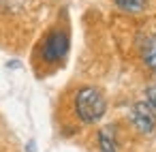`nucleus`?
Segmentation results:
<instances>
[{
    "label": "nucleus",
    "mask_w": 156,
    "mask_h": 152,
    "mask_svg": "<svg viewBox=\"0 0 156 152\" xmlns=\"http://www.w3.org/2000/svg\"><path fill=\"white\" fill-rule=\"evenodd\" d=\"M75 111H77V116H79L81 122L92 124V122H96V120H101L105 116L107 101H105V96L101 94L98 88L86 86L75 96Z\"/></svg>",
    "instance_id": "1"
},
{
    "label": "nucleus",
    "mask_w": 156,
    "mask_h": 152,
    "mask_svg": "<svg viewBox=\"0 0 156 152\" xmlns=\"http://www.w3.org/2000/svg\"><path fill=\"white\" fill-rule=\"evenodd\" d=\"M69 52V37L62 30H54L47 34L41 47V56L45 62H60Z\"/></svg>",
    "instance_id": "2"
},
{
    "label": "nucleus",
    "mask_w": 156,
    "mask_h": 152,
    "mask_svg": "<svg viewBox=\"0 0 156 152\" xmlns=\"http://www.w3.org/2000/svg\"><path fill=\"white\" fill-rule=\"evenodd\" d=\"M118 7L124 9V11H130V13H137V11H143L145 7V0H115Z\"/></svg>",
    "instance_id": "5"
},
{
    "label": "nucleus",
    "mask_w": 156,
    "mask_h": 152,
    "mask_svg": "<svg viewBox=\"0 0 156 152\" xmlns=\"http://www.w3.org/2000/svg\"><path fill=\"white\" fill-rule=\"evenodd\" d=\"M130 120L139 133H152L156 128V111L147 103H135L130 109Z\"/></svg>",
    "instance_id": "3"
},
{
    "label": "nucleus",
    "mask_w": 156,
    "mask_h": 152,
    "mask_svg": "<svg viewBox=\"0 0 156 152\" xmlns=\"http://www.w3.org/2000/svg\"><path fill=\"white\" fill-rule=\"evenodd\" d=\"M145 94H147V105L156 111V86H150V88L145 90Z\"/></svg>",
    "instance_id": "7"
},
{
    "label": "nucleus",
    "mask_w": 156,
    "mask_h": 152,
    "mask_svg": "<svg viewBox=\"0 0 156 152\" xmlns=\"http://www.w3.org/2000/svg\"><path fill=\"white\" fill-rule=\"evenodd\" d=\"M141 56H143V62L156 73V37H147L141 43Z\"/></svg>",
    "instance_id": "4"
},
{
    "label": "nucleus",
    "mask_w": 156,
    "mask_h": 152,
    "mask_svg": "<svg viewBox=\"0 0 156 152\" xmlns=\"http://www.w3.org/2000/svg\"><path fill=\"white\" fill-rule=\"evenodd\" d=\"M98 141H101V152H115V143H113V137L109 135V131H101Z\"/></svg>",
    "instance_id": "6"
}]
</instances>
